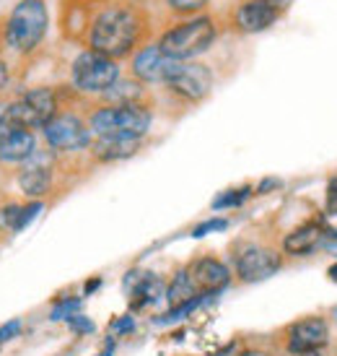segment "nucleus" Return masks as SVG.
Instances as JSON below:
<instances>
[{
    "label": "nucleus",
    "mask_w": 337,
    "mask_h": 356,
    "mask_svg": "<svg viewBox=\"0 0 337 356\" xmlns=\"http://www.w3.org/2000/svg\"><path fill=\"white\" fill-rule=\"evenodd\" d=\"M153 37V13L140 0H114L96 6L83 47L112 60L132 58Z\"/></svg>",
    "instance_id": "nucleus-1"
},
{
    "label": "nucleus",
    "mask_w": 337,
    "mask_h": 356,
    "mask_svg": "<svg viewBox=\"0 0 337 356\" xmlns=\"http://www.w3.org/2000/svg\"><path fill=\"white\" fill-rule=\"evenodd\" d=\"M50 31V8L47 0H19L8 16H3V37L8 52L29 58L40 50Z\"/></svg>",
    "instance_id": "nucleus-2"
},
{
    "label": "nucleus",
    "mask_w": 337,
    "mask_h": 356,
    "mask_svg": "<svg viewBox=\"0 0 337 356\" xmlns=\"http://www.w3.org/2000/svg\"><path fill=\"white\" fill-rule=\"evenodd\" d=\"M218 40V19L213 13H200L192 19L171 21L159 34V47L174 60H195L208 52Z\"/></svg>",
    "instance_id": "nucleus-3"
},
{
    "label": "nucleus",
    "mask_w": 337,
    "mask_h": 356,
    "mask_svg": "<svg viewBox=\"0 0 337 356\" xmlns=\"http://www.w3.org/2000/svg\"><path fill=\"white\" fill-rule=\"evenodd\" d=\"M153 112L146 102L138 104H122V107H96L89 115V128L94 138L99 136H138L143 138L150 130Z\"/></svg>",
    "instance_id": "nucleus-4"
},
{
    "label": "nucleus",
    "mask_w": 337,
    "mask_h": 356,
    "mask_svg": "<svg viewBox=\"0 0 337 356\" xmlns=\"http://www.w3.org/2000/svg\"><path fill=\"white\" fill-rule=\"evenodd\" d=\"M122 79V68L117 60L107 58L101 52L80 50L70 63V83L73 89L89 97H101Z\"/></svg>",
    "instance_id": "nucleus-5"
},
{
    "label": "nucleus",
    "mask_w": 337,
    "mask_h": 356,
    "mask_svg": "<svg viewBox=\"0 0 337 356\" xmlns=\"http://www.w3.org/2000/svg\"><path fill=\"white\" fill-rule=\"evenodd\" d=\"M60 112V94L52 86H37L8 102V118L16 128L42 130Z\"/></svg>",
    "instance_id": "nucleus-6"
},
{
    "label": "nucleus",
    "mask_w": 337,
    "mask_h": 356,
    "mask_svg": "<svg viewBox=\"0 0 337 356\" xmlns=\"http://www.w3.org/2000/svg\"><path fill=\"white\" fill-rule=\"evenodd\" d=\"M42 136L55 154H80L91 149L94 143L89 120H83L76 112H62V109L42 128Z\"/></svg>",
    "instance_id": "nucleus-7"
},
{
    "label": "nucleus",
    "mask_w": 337,
    "mask_h": 356,
    "mask_svg": "<svg viewBox=\"0 0 337 356\" xmlns=\"http://www.w3.org/2000/svg\"><path fill=\"white\" fill-rule=\"evenodd\" d=\"M213 83H216V76L213 70L205 65V63H198V60H182L174 70V76L164 83L174 97L189 102V104H198L213 91Z\"/></svg>",
    "instance_id": "nucleus-8"
},
{
    "label": "nucleus",
    "mask_w": 337,
    "mask_h": 356,
    "mask_svg": "<svg viewBox=\"0 0 337 356\" xmlns=\"http://www.w3.org/2000/svg\"><path fill=\"white\" fill-rule=\"evenodd\" d=\"M182 60H174L168 58L166 52L159 47V42L153 40L148 44H143L132 60H130V73H132V79H138L140 83H146V86H153V83H166L171 76H174V70Z\"/></svg>",
    "instance_id": "nucleus-9"
},
{
    "label": "nucleus",
    "mask_w": 337,
    "mask_h": 356,
    "mask_svg": "<svg viewBox=\"0 0 337 356\" xmlns=\"http://www.w3.org/2000/svg\"><path fill=\"white\" fill-rule=\"evenodd\" d=\"M329 343V323L319 315L296 320L286 333V348L291 356H306L325 351Z\"/></svg>",
    "instance_id": "nucleus-10"
},
{
    "label": "nucleus",
    "mask_w": 337,
    "mask_h": 356,
    "mask_svg": "<svg viewBox=\"0 0 337 356\" xmlns=\"http://www.w3.org/2000/svg\"><path fill=\"white\" fill-rule=\"evenodd\" d=\"M16 182H19V190L29 200H42L44 195H50L52 182H55V151H37L26 164H21Z\"/></svg>",
    "instance_id": "nucleus-11"
},
{
    "label": "nucleus",
    "mask_w": 337,
    "mask_h": 356,
    "mask_svg": "<svg viewBox=\"0 0 337 356\" xmlns=\"http://www.w3.org/2000/svg\"><path fill=\"white\" fill-rule=\"evenodd\" d=\"M234 266H236V276L244 284H259V281L278 273L280 266H283V255L273 248L247 245V248H241L236 252Z\"/></svg>",
    "instance_id": "nucleus-12"
},
{
    "label": "nucleus",
    "mask_w": 337,
    "mask_h": 356,
    "mask_svg": "<svg viewBox=\"0 0 337 356\" xmlns=\"http://www.w3.org/2000/svg\"><path fill=\"white\" fill-rule=\"evenodd\" d=\"M280 16L283 13L270 0H239L228 10V24L239 34H259V31H268Z\"/></svg>",
    "instance_id": "nucleus-13"
},
{
    "label": "nucleus",
    "mask_w": 337,
    "mask_h": 356,
    "mask_svg": "<svg viewBox=\"0 0 337 356\" xmlns=\"http://www.w3.org/2000/svg\"><path fill=\"white\" fill-rule=\"evenodd\" d=\"M187 270L200 294H213L216 297L218 291H223L228 286V281H231V270L221 260H216V257H198Z\"/></svg>",
    "instance_id": "nucleus-14"
},
{
    "label": "nucleus",
    "mask_w": 337,
    "mask_h": 356,
    "mask_svg": "<svg viewBox=\"0 0 337 356\" xmlns=\"http://www.w3.org/2000/svg\"><path fill=\"white\" fill-rule=\"evenodd\" d=\"M140 146H143V138H138V136H99V138H94L89 151L96 161L112 164V161L135 156Z\"/></svg>",
    "instance_id": "nucleus-15"
},
{
    "label": "nucleus",
    "mask_w": 337,
    "mask_h": 356,
    "mask_svg": "<svg viewBox=\"0 0 337 356\" xmlns=\"http://www.w3.org/2000/svg\"><path fill=\"white\" fill-rule=\"evenodd\" d=\"M37 151L40 149L34 130L10 128L0 143V164H26Z\"/></svg>",
    "instance_id": "nucleus-16"
},
{
    "label": "nucleus",
    "mask_w": 337,
    "mask_h": 356,
    "mask_svg": "<svg viewBox=\"0 0 337 356\" xmlns=\"http://www.w3.org/2000/svg\"><path fill=\"white\" fill-rule=\"evenodd\" d=\"M322 239H325L322 224L319 221H306V224H301V227H296L283 237V252L291 257L311 255L314 250H319Z\"/></svg>",
    "instance_id": "nucleus-17"
},
{
    "label": "nucleus",
    "mask_w": 337,
    "mask_h": 356,
    "mask_svg": "<svg viewBox=\"0 0 337 356\" xmlns=\"http://www.w3.org/2000/svg\"><path fill=\"white\" fill-rule=\"evenodd\" d=\"M125 284H132V291H130V307L132 309H143V307L153 305L164 291V284L161 278H156L153 273H146V270H130V276Z\"/></svg>",
    "instance_id": "nucleus-18"
},
{
    "label": "nucleus",
    "mask_w": 337,
    "mask_h": 356,
    "mask_svg": "<svg viewBox=\"0 0 337 356\" xmlns=\"http://www.w3.org/2000/svg\"><path fill=\"white\" fill-rule=\"evenodd\" d=\"M101 102L110 107H122V104H138L146 102V83L138 79H119L110 91L101 94Z\"/></svg>",
    "instance_id": "nucleus-19"
},
{
    "label": "nucleus",
    "mask_w": 337,
    "mask_h": 356,
    "mask_svg": "<svg viewBox=\"0 0 337 356\" xmlns=\"http://www.w3.org/2000/svg\"><path fill=\"white\" fill-rule=\"evenodd\" d=\"M164 13H166L168 24L171 21H182V19H192V16H200V13H208L210 0H159Z\"/></svg>",
    "instance_id": "nucleus-20"
},
{
    "label": "nucleus",
    "mask_w": 337,
    "mask_h": 356,
    "mask_svg": "<svg viewBox=\"0 0 337 356\" xmlns=\"http://www.w3.org/2000/svg\"><path fill=\"white\" fill-rule=\"evenodd\" d=\"M195 297H200V291H198V286H195L192 276H189V270L184 268V270H179L177 276H174V281L166 286V299L171 307H179Z\"/></svg>",
    "instance_id": "nucleus-21"
},
{
    "label": "nucleus",
    "mask_w": 337,
    "mask_h": 356,
    "mask_svg": "<svg viewBox=\"0 0 337 356\" xmlns=\"http://www.w3.org/2000/svg\"><path fill=\"white\" fill-rule=\"evenodd\" d=\"M24 229V206L21 203H6L0 206V232L16 234Z\"/></svg>",
    "instance_id": "nucleus-22"
},
{
    "label": "nucleus",
    "mask_w": 337,
    "mask_h": 356,
    "mask_svg": "<svg viewBox=\"0 0 337 356\" xmlns=\"http://www.w3.org/2000/svg\"><path fill=\"white\" fill-rule=\"evenodd\" d=\"M252 195V188L244 185V188H234V190H226V193H221L218 198L213 200V211H223V208H236L241 206L244 200Z\"/></svg>",
    "instance_id": "nucleus-23"
},
{
    "label": "nucleus",
    "mask_w": 337,
    "mask_h": 356,
    "mask_svg": "<svg viewBox=\"0 0 337 356\" xmlns=\"http://www.w3.org/2000/svg\"><path fill=\"white\" fill-rule=\"evenodd\" d=\"M3 52H8V47H6V37H3V16H0V94L10 86V65Z\"/></svg>",
    "instance_id": "nucleus-24"
},
{
    "label": "nucleus",
    "mask_w": 337,
    "mask_h": 356,
    "mask_svg": "<svg viewBox=\"0 0 337 356\" xmlns=\"http://www.w3.org/2000/svg\"><path fill=\"white\" fill-rule=\"evenodd\" d=\"M78 307L80 302L78 299H62L60 305H55V309H52V320H68V317L78 315Z\"/></svg>",
    "instance_id": "nucleus-25"
},
{
    "label": "nucleus",
    "mask_w": 337,
    "mask_h": 356,
    "mask_svg": "<svg viewBox=\"0 0 337 356\" xmlns=\"http://www.w3.org/2000/svg\"><path fill=\"white\" fill-rule=\"evenodd\" d=\"M226 227H228L226 218H210V221H202V224H198V227L192 229V237H205L210 232H223Z\"/></svg>",
    "instance_id": "nucleus-26"
},
{
    "label": "nucleus",
    "mask_w": 337,
    "mask_h": 356,
    "mask_svg": "<svg viewBox=\"0 0 337 356\" xmlns=\"http://www.w3.org/2000/svg\"><path fill=\"white\" fill-rule=\"evenodd\" d=\"M68 327L76 333V336H86V333H94V323H91L89 317L83 315H73L68 317Z\"/></svg>",
    "instance_id": "nucleus-27"
},
{
    "label": "nucleus",
    "mask_w": 337,
    "mask_h": 356,
    "mask_svg": "<svg viewBox=\"0 0 337 356\" xmlns=\"http://www.w3.org/2000/svg\"><path fill=\"white\" fill-rule=\"evenodd\" d=\"M10 128H16V125H13L8 118V102H0V143H3L6 133H8Z\"/></svg>",
    "instance_id": "nucleus-28"
},
{
    "label": "nucleus",
    "mask_w": 337,
    "mask_h": 356,
    "mask_svg": "<svg viewBox=\"0 0 337 356\" xmlns=\"http://www.w3.org/2000/svg\"><path fill=\"white\" fill-rule=\"evenodd\" d=\"M21 333V320H10L6 325L0 327V343L3 341H10V338H16Z\"/></svg>",
    "instance_id": "nucleus-29"
},
{
    "label": "nucleus",
    "mask_w": 337,
    "mask_h": 356,
    "mask_svg": "<svg viewBox=\"0 0 337 356\" xmlns=\"http://www.w3.org/2000/svg\"><path fill=\"white\" fill-rule=\"evenodd\" d=\"M132 327H135V320H132V315H125V317H119V320H114V323H112V333L122 336V333H128V330H132Z\"/></svg>",
    "instance_id": "nucleus-30"
},
{
    "label": "nucleus",
    "mask_w": 337,
    "mask_h": 356,
    "mask_svg": "<svg viewBox=\"0 0 337 356\" xmlns=\"http://www.w3.org/2000/svg\"><path fill=\"white\" fill-rule=\"evenodd\" d=\"M275 188H283V182H280L278 177H265L257 185V193H259V195H268V193H273Z\"/></svg>",
    "instance_id": "nucleus-31"
},
{
    "label": "nucleus",
    "mask_w": 337,
    "mask_h": 356,
    "mask_svg": "<svg viewBox=\"0 0 337 356\" xmlns=\"http://www.w3.org/2000/svg\"><path fill=\"white\" fill-rule=\"evenodd\" d=\"M319 248L325 250L327 255H335V257H337V237H325V239H322V245H319Z\"/></svg>",
    "instance_id": "nucleus-32"
},
{
    "label": "nucleus",
    "mask_w": 337,
    "mask_h": 356,
    "mask_svg": "<svg viewBox=\"0 0 337 356\" xmlns=\"http://www.w3.org/2000/svg\"><path fill=\"white\" fill-rule=\"evenodd\" d=\"M270 3H273V6H275L280 13H286V10L291 8V3H293V0H270Z\"/></svg>",
    "instance_id": "nucleus-33"
},
{
    "label": "nucleus",
    "mask_w": 337,
    "mask_h": 356,
    "mask_svg": "<svg viewBox=\"0 0 337 356\" xmlns=\"http://www.w3.org/2000/svg\"><path fill=\"white\" fill-rule=\"evenodd\" d=\"M239 356H270L268 351H259V348H249V351H244V354H239Z\"/></svg>",
    "instance_id": "nucleus-34"
},
{
    "label": "nucleus",
    "mask_w": 337,
    "mask_h": 356,
    "mask_svg": "<svg viewBox=\"0 0 337 356\" xmlns=\"http://www.w3.org/2000/svg\"><path fill=\"white\" fill-rule=\"evenodd\" d=\"M83 3H91V6H104V3H114V0H83Z\"/></svg>",
    "instance_id": "nucleus-35"
},
{
    "label": "nucleus",
    "mask_w": 337,
    "mask_h": 356,
    "mask_svg": "<svg viewBox=\"0 0 337 356\" xmlns=\"http://www.w3.org/2000/svg\"><path fill=\"white\" fill-rule=\"evenodd\" d=\"M329 278H332V281L337 284V263H335L332 268H329Z\"/></svg>",
    "instance_id": "nucleus-36"
},
{
    "label": "nucleus",
    "mask_w": 337,
    "mask_h": 356,
    "mask_svg": "<svg viewBox=\"0 0 337 356\" xmlns=\"http://www.w3.org/2000/svg\"><path fill=\"white\" fill-rule=\"evenodd\" d=\"M332 315H335V327H337V309H335V312H332Z\"/></svg>",
    "instance_id": "nucleus-37"
},
{
    "label": "nucleus",
    "mask_w": 337,
    "mask_h": 356,
    "mask_svg": "<svg viewBox=\"0 0 337 356\" xmlns=\"http://www.w3.org/2000/svg\"><path fill=\"white\" fill-rule=\"evenodd\" d=\"M306 356H322V351H319V354H306Z\"/></svg>",
    "instance_id": "nucleus-38"
},
{
    "label": "nucleus",
    "mask_w": 337,
    "mask_h": 356,
    "mask_svg": "<svg viewBox=\"0 0 337 356\" xmlns=\"http://www.w3.org/2000/svg\"><path fill=\"white\" fill-rule=\"evenodd\" d=\"M332 182H335V185H337V179H332Z\"/></svg>",
    "instance_id": "nucleus-39"
}]
</instances>
